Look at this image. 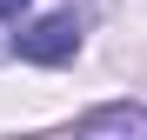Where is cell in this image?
Returning <instances> with one entry per match:
<instances>
[{
    "label": "cell",
    "instance_id": "obj_1",
    "mask_svg": "<svg viewBox=\"0 0 147 140\" xmlns=\"http://www.w3.org/2000/svg\"><path fill=\"white\" fill-rule=\"evenodd\" d=\"M74 47H80V20H74V13L27 20V27L13 33V54L34 60V67H60V60H74Z\"/></svg>",
    "mask_w": 147,
    "mask_h": 140
},
{
    "label": "cell",
    "instance_id": "obj_2",
    "mask_svg": "<svg viewBox=\"0 0 147 140\" xmlns=\"http://www.w3.org/2000/svg\"><path fill=\"white\" fill-rule=\"evenodd\" d=\"M74 140H147V107H100V113H87L80 133Z\"/></svg>",
    "mask_w": 147,
    "mask_h": 140
},
{
    "label": "cell",
    "instance_id": "obj_3",
    "mask_svg": "<svg viewBox=\"0 0 147 140\" xmlns=\"http://www.w3.org/2000/svg\"><path fill=\"white\" fill-rule=\"evenodd\" d=\"M27 13V0H0V20H20Z\"/></svg>",
    "mask_w": 147,
    "mask_h": 140
},
{
    "label": "cell",
    "instance_id": "obj_4",
    "mask_svg": "<svg viewBox=\"0 0 147 140\" xmlns=\"http://www.w3.org/2000/svg\"><path fill=\"white\" fill-rule=\"evenodd\" d=\"M74 7H100V0H74Z\"/></svg>",
    "mask_w": 147,
    "mask_h": 140
}]
</instances>
